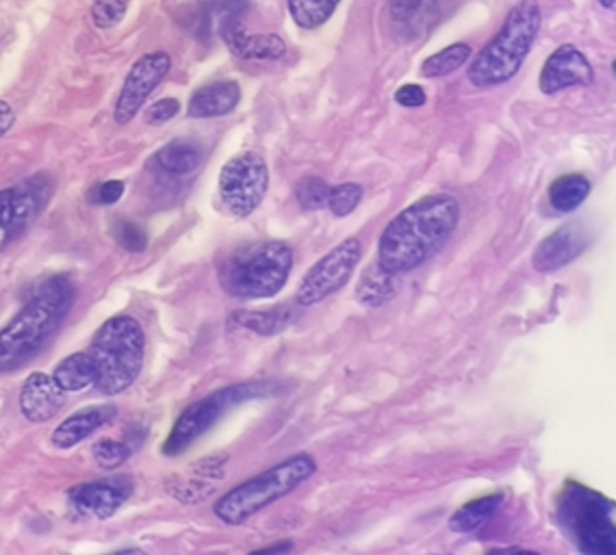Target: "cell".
<instances>
[{
  "label": "cell",
  "instance_id": "d4e9b609",
  "mask_svg": "<svg viewBox=\"0 0 616 555\" xmlns=\"http://www.w3.org/2000/svg\"><path fill=\"white\" fill-rule=\"evenodd\" d=\"M590 196V180L582 174H567L556 178L549 187V204L558 213H571Z\"/></svg>",
  "mask_w": 616,
  "mask_h": 555
},
{
  "label": "cell",
  "instance_id": "b9f144b4",
  "mask_svg": "<svg viewBox=\"0 0 616 555\" xmlns=\"http://www.w3.org/2000/svg\"><path fill=\"white\" fill-rule=\"evenodd\" d=\"M614 3H616V0H599V5H601V7H606V9H612Z\"/></svg>",
  "mask_w": 616,
  "mask_h": 555
},
{
  "label": "cell",
  "instance_id": "f1b7e54d",
  "mask_svg": "<svg viewBox=\"0 0 616 555\" xmlns=\"http://www.w3.org/2000/svg\"><path fill=\"white\" fill-rule=\"evenodd\" d=\"M328 193L330 187L326 185V180L317 176H306L302 178L298 187H295V198H298L300 209L304 211H319L328 204Z\"/></svg>",
  "mask_w": 616,
  "mask_h": 555
},
{
  "label": "cell",
  "instance_id": "8992f818",
  "mask_svg": "<svg viewBox=\"0 0 616 555\" xmlns=\"http://www.w3.org/2000/svg\"><path fill=\"white\" fill-rule=\"evenodd\" d=\"M293 252L282 241L250 243L235 250L220 269L222 287L241 300L274 298L287 285Z\"/></svg>",
  "mask_w": 616,
  "mask_h": 555
},
{
  "label": "cell",
  "instance_id": "9a60e30c",
  "mask_svg": "<svg viewBox=\"0 0 616 555\" xmlns=\"http://www.w3.org/2000/svg\"><path fill=\"white\" fill-rule=\"evenodd\" d=\"M63 399H66V393L59 389V384L46 373L37 371L22 386L20 410L27 421L44 423L57 415Z\"/></svg>",
  "mask_w": 616,
  "mask_h": 555
},
{
  "label": "cell",
  "instance_id": "d590c367",
  "mask_svg": "<svg viewBox=\"0 0 616 555\" xmlns=\"http://www.w3.org/2000/svg\"><path fill=\"white\" fill-rule=\"evenodd\" d=\"M426 89H423L421 85L417 83H408V85H402L400 89L395 92V102L397 105H402L406 109H419L426 105Z\"/></svg>",
  "mask_w": 616,
  "mask_h": 555
},
{
  "label": "cell",
  "instance_id": "6da1fadb",
  "mask_svg": "<svg viewBox=\"0 0 616 555\" xmlns=\"http://www.w3.org/2000/svg\"><path fill=\"white\" fill-rule=\"evenodd\" d=\"M460 222V204L449 193L413 202L397 213L378 241V265L389 274H408L439 252Z\"/></svg>",
  "mask_w": 616,
  "mask_h": 555
},
{
  "label": "cell",
  "instance_id": "836d02e7",
  "mask_svg": "<svg viewBox=\"0 0 616 555\" xmlns=\"http://www.w3.org/2000/svg\"><path fill=\"white\" fill-rule=\"evenodd\" d=\"M124 196V183L122 180H107V183H100L96 187L89 189L87 198L92 204L98 206H111Z\"/></svg>",
  "mask_w": 616,
  "mask_h": 555
},
{
  "label": "cell",
  "instance_id": "4dcf8cb0",
  "mask_svg": "<svg viewBox=\"0 0 616 555\" xmlns=\"http://www.w3.org/2000/svg\"><path fill=\"white\" fill-rule=\"evenodd\" d=\"M92 451L94 460L102 469H118L133 454V449L126 445V441H113V438H102Z\"/></svg>",
  "mask_w": 616,
  "mask_h": 555
},
{
  "label": "cell",
  "instance_id": "74e56055",
  "mask_svg": "<svg viewBox=\"0 0 616 555\" xmlns=\"http://www.w3.org/2000/svg\"><path fill=\"white\" fill-rule=\"evenodd\" d=\"M14 122H16L14 109H11L5 100H0V139H3L11 131Z\"/></svg>",
  "mask_w": 616,
  "mask_h": 555
},
{
  "label": "cell",
  "instance_id": "3957f363",
  "mask_svg": "<svg viewBox=\"0 0 616 555\" xmlns=\"http://www.w3.org/2000/svg\"><path fill=\"white\" fill-rule=\"evenodd\" d=\"M541 24L543 11L538 0H519L510 9L499 33L469 63V83L478 89H493L508 83L528 59Z\"/></svg>",
  "mask_w": 616,
  "mask_h": 555
},
{
  "label": "cell",
  "instance_id": "e0dca14e",
  "mask_svg": "<svg viewBox=\"0 0 616 555\" xmlns=\"http://www.w3.org/2000/svg\"><path fill=\"white\" fill-rule=\"evenodd\" d=\"M241 100V87L235 81H217L200 87L194 96L189 98L187 113L189 118L209 120L222 118V115L233 113Z\"/></svg>",
  "mask_w": 616,
  "mask_h": 555
},
{
  "label": "cell",
  "instance_id": "ffe728a7",
  "mask_svg": "<svg viewBox=\"0 0 616 555\" xmlns=\"http://www.w3.org/2000/svg\"><path fill=\"white\" fill-rule=\"evenodd\" d=\"M154 161H157L163 174L189 176L194 174L202 163V148L191 139H174L157 152Z\"/></svg>",
  "mask_w": 616,
  "mask_h": 555
},
{
  "label": "cell",
  "instance_id": "83f0119b",
  "mask_svg": "<svg viewBox=\"0 0 616 555\" xmlns=\"http://www.w3.org/2000/svg\"><path fill=\"white\" fill-rule=\"evenodd\" d=\"M168 490L170 495L183 503H198L202 499H207L213 490L215 484L204 480V477H174V480L168 482Z\"/></svg>",
  "mask_w": 616,
  "mask_h": 555
},
{
  "label": "cell",
  "instance_id": "8d00e7d4",
  "mask_svg": "<svg viewBox=\"0 0 616 555\" xmlns=\"http://www.w3.org/2000/svg\"><path fill=\"white\" fill-rule=\"evenodd\" d=\"M423 0H389V14L397 22H406L417 16Z\"/></svg>",
  "mask_w": 616,
  "mask_h": 555
},
{
  "label": "cell",
  "instance_id": "44dd1931",
  "mask_svg": "<svg viewBox=\"0 0 616 555\" xmlns=\"http://www.w3.org/2000/svg\"><path fill=\"white\" fill-rule=\"evenodd\" d=\"M502 503H504L502 493L484 495L480 499H473L452 514V519H449V529H452V532H456V534L476 532V529H480L482 525H486L493 519L495 512L499 510Z\"/></svg>",
  "mask_w": 616,
  "mask_h": 555
},
{
  "label": "cell",
  "instance_id": "7c38bea8",
  "mask_svg": "<svg viewBox=\"0 0 616 555\" xmlns=\"http://www.w3.org/2000/svg\"><path fill=\"white\" fill-rule=\"evenodd\" d=\"M593 76V66L582 50L573 44H564L545 61L538 85H541L543 94L554 96L569 87H588L593 83Z\"/></svg>",
  "mask_w": 616,
  "mask_h": 555
},
{
  "label": "cell",
  "instance_id": "5bb4252c",
  "mask_svg": "<svg viewBox=\"0 0 616 555\" xmlns=\"http://www.w3.org/2000/svg\"><path fill=\"white\" fill-rule=\"evenodd\" d=\"M588 248V235L582 226L567 224L551 232L547 239L538 243L534 252V269L541 274H551L573 263Z\"/></svg>",
  "mask_w": 616,
  "mask_h": 555
},
{
  "label": "cell",
  "instance_id": "7402d4cb",
  "mask_svg": "<svg viewBox=\"0 0 616 555\" xmlns=\"http://www.w3.org/2000/svg\"><path fill=\"white\" fill-rule=\"evenodd\" d=\"M400 280L380 265L369 267L356 287V300L363 306H382L395 298Z\"/></svg>",
  "mask_w": 616,
  "mask_h": 555
},
{
  "label": "cell",
  "instance_id": "ac0fdd59",
  "mask_svg": "<svg viewBox=\"0 0 616 555\" xmlns=\"http://www.w3.org/2000/svg\"><path fill=\"white\" fill-rule=\"evenodd\" d=\"M248 11V0H207L200 5L194 18V33L198 40L211 42L220 37L226 27L241 22Z\"/></svg>",
  "mask_w": 616,
  "mask_h": 555
},
{
  "label": "cell",
  "instance_id": "4316f807",
  "mask_svg": "<svg viewBox=\"0 0 616 555\" xmlns=\"http://www.w3.org/2000/svg\"><path fill=\"white\" fill-rule=\"evenodd\" d=\"M469 59H471L469 44H452L421 63V76L423 79H441V76L460 70Z\"/></svg>",
  "mask_w": 616,
  "mask_h": 555
},
{
  "label": "cell",
  "instance_id": "ab89813d",
  "mask_svg": "<svg viewBox=\"0 0 616 555\" xmlns=\"http://www.w3.org/2000/svg\"><path fill=\"white\" fill-rule=\"evenodd\" d=\"M107 555H148V553L141 551V549H122V551H113V553H107Z\"/></svg>",
  "mask_w": 616,
  "mask_h": 555
},
{
  "label": "cell",
  "instance_id": "7a4b0ae2",
  "mask_svg": "<svg viewBox=\"0 0 616 555\" xmlns=\"http://www.w3.org/2000/svg\"><path fill=\"white\" fill-rule=\"evenodd\" d=\"M74 302L68 276H53L37 287L27 306L0 332V373L24 367L50 341Z\"/></svg>",
  "mask_w": 616,
  "mask_h": 555
},
{
  "label": "cell",
  "instance_id": "484cf974",
  "mask_svg": "<svg viewBox=\"0 0 616 555\" xmlns=\"http://www.w3.org/2000/svg\"><path fill=\"white\" fill-rule=\"evenodd\" d=\"M341 0H287L293 22L304 31L319 29L335 14Z\"/></svg>",
  "mask_w": 616,
  "mask_h": 555
},
{
  "label": "cell",
  "instance_id": "5b68a950",
  "mask_svg": "<svg viewBox=\"0 0 616 555\" xmlns=\"http://www.w3.org/2000/svg\"><path fill=\"white\" fill-rule=\"evenodd\" d=\"M315 473L317 460L311 454H295L228 490L224 497L217 499L213 512L226 525H241L272 503L285 499L295 488L311 480Z\"/></svg>",
  "mask_w": 616,
  "mask_h": 555
},
{
  "label": "cell",
  "instance_id": "ba28073f",
  "mask_svg": "<svg viewBox=\"0 0 616 555\" xmlns=\"http://www.w3.org/2000/svg\"><path fill=\"white\" fill-rule=\"evenodd\" d=\"M269 189L267 163L256 152L230 159L220 172V198L233 217H248L259 209Z\"/></svg>",
  "mask_w": 616,
  "mask_h": 555
},
{
  "label": "cell",
  "instance_id": "30bf717a",
  "mask_svg": "<svg viewBox=\"0 0 616 555\" xmlns=\"http://www.w3.org/2000/svg\"><path fill=\"white\" fill-rule=\"evenodd\" d=\"M50 196H53V183L42 174L0 191V250L16 241L35 222Z\"/></svg>",
  "mask_w": 616,
  "mask_h": 555
},
{
  "label": "cell",
  "instance_id": "d6a6232c",
  "mask_svg": "<svg viewBox=\"0 0 616 555\" xmlns=\"http://www.w3.org/2000/svg\"><path fill=\"white\" fill-rule=\"evenodd\" d=\"M115 239H118V243L126 252H133V254L144 252L148 245L146 230L135 222H128V219H122V222L115 224Z\"/></svg>",
  "mask_w": 616,
  "mask_h": 555
},
{
  "label": "cell",
  "instance_id": "2e32d148",
  "mask_svg": "<svg viewBox=\"0 0 616 555\" xmlns=\"http://www.w3.org/2000/svg\"><path fill=\"white\" fill-rule=\"evenodd\" d=\"M228 50L246 61H276L287 55V44L276 33H248L241 22L230 24L220 35Z\"/></svg>",
  "mask_w": 616,
  "mask_h": 555
},
{
  "label": "cell",
  "instance_id": "603a6c76",
  "mask_svg": "<svg viewBox=\"0 0 616 555\" xmlns=\"http://www.w3.org/2000/svg\"><path fill=\"white\" fill-rule=\"evenodd\" d=\"M293 319L295 311L291 306H278L272 308V311H239L230 317L235 326L248 328L256 334H261V337H274V334L289 328Z\"/></svg>",
  "mask_w": 616,
  "mask_h": 555
},
{
  "label": "cell",
  "instance_id": "4fadbf2b",
  "mask_svg": "<svg viewBox=\"0 0 616 555\" xmlns=\"http://www.w3.org/2000/svg\"><path fill=\"white\" fill-rule=\"evenodd\" d=\"M131 493L133 482L128 477H113V480L74 486L70 490V501L76 512L96 516V519H109V516L120 510Z\"/></svg>",
  "mask_w": 616,
  "mask_h": 555
},
{
  "label": "cell",
  "instance_id": "cb8c5ba5",
  "mask_svg": "<svg viewBox=\"0 0 616 555\" xmlns=\"http://www.w3.org/2000/svg\"><path fill=\"white\" fill-rule=\"evenodd\" d=\"M53 380L63 393H79L96 382V369L89 354H72L57 365Z\"/></svg>",
  "mask_w": 616,
  "mask_h": 555
},
{
  "label": "cell",
  "instance_id": "f35d334b",
  "mask_svg": "<svg viewBox=\"0 0 616 555\" xmlns=\"http://www.w3.org/2000/svg\"><path fill=\"white\" fill-rule=\"evenodd\" d=\"M293 549V542L291 540H282V542H276V545H269V547H263V549H256L252 551L250 555H285Z\"/></svg>",
  "mask_w": 616,
  "mask_h": 555
},
{
  "label": "cell",
  "instance_id": "9c48e42d",
  "mask_svg": "<svg viewBox=\"0 0 616 555\" xmlns=\"http://www.w3.org/2000/svg\"><path fill=\"white\" fill-rule=\"evenodd\" d=\"M363 258V243L358 239H345L337 248H332L326 256L308 269L302 285L298 289L300 306H315L328 300L348 285L354 269Z\"/></svg>",
  "mask_w": 616,
  "mask_h": 555
},
{
  "label": "cell",
  "instance_id": "60d3db41",
  "mask_svg": "<svg viewBox=\"0 0 616 555\" xmlns=\"http://www.w3.org/2000/svg\"><path fill=\"white\" fill-rule=\"evenodd\" d=\"M508 555H538L536 551H528V549H519V551H512Z\"/></svg>",
  "mask_w": 616,
  "mask_h": 555
},
{
  "label": "cell",
  "instance_id": "f546056e",
  "mask_svg": "<svg viewBox=\"0 0 616 555\" xmlns=\"http://www.w3.org/2000/svg\"><path fill=\"white\" fill-rule=\"evenodd\" d=\"M363 200V187L356 183H343L332 187L328 193V209L335 217H348Z\"/></svg>",
  "mask_w": 616,
  "mask_h": 555
},
{
  "label": "cell",
  "instance_id": "277c9868",
  "mask_svg": "<svg viewBox=\"0 0 616 555\" xmlns=\"http://www.w3.org/2000/svg\"><path fill=\"white\" fill-rule=\"evenodd\" d=\"M96 369V391L102 395H118L133 386L144 367L146 337L139 321L118 315L102 324L89 347Z\"/></svg>",
  "mask_w": 616,
  "mask_h": 555
},
{
  "label": "cell",
  "instance_id": "1f68e13d",
  "mask_svg": "<svg viewBox=\"0 0 616 555\" xmlns=\"http://www.w3.org/2000/svg\"><path fill=\"white\" fill-rule=\"evenodd\" d=\"M128 3L131 0H94L92 5V20L98 29L109 31L115 29L124 20Z\"/></svg>",
  "mask_w": 616,
  "mask_h": 555
},
{
  "label": "cell",
  "instance_id": "8fae6325",
  "mask_svg": "<svg viewBox=\"0 0 616 555\" xmlns=\"http://www.w3.org/2000/svg\"><path fill=\"white\" fill-rule=\"evenodd\" d=\"M172 70V57L165 53V50H154L144 57H139L131 72H128L122 92L115 102L113 120L118 124H128L139 109L146 105V100L152 96L154 89H157L165 76Z\"/></svg>",
  "mask_w": 616,
  "mask_h": 555
},
{
  "label": "cell",
  "instance_id": "52a82bcc",
  "mask_svg": "<svg viewBox=\"0 0 616 555\" xmlns=\"http://www.w3.org/2000/svg\"><path fill=\"white\" fill-rule=\"evenodd\" d=\"M267 382H248V384H237L230 386V389H222L209 397L200 399V402L191 404L181 412V417L176 419L174 428L168 436V441L163 445L165 456H181L183 451H187L194 445L202 434H207L213 425L217 423L228 408H233L246 399L267 395L269 391Z\"/></svg>",
  "mask_w": 616,
  "mask_h": 555
},
{
  "label": "cell",
  "instance_id": "d6986e66",
  "mask_svg": "<svg viewBox=\"0 0 616 555\" xmlns=\"http://www.w3.org/2000/svg\"><path fill=\"white\" fill-rule=\"evenodd\" d=\"M115 417L113 406H94L89 410H81L76 415L68 417L59 428L53 432V445L59 449H70L92 436L102 425H107Z\"/></svg>",
  "mask_w": 616,
  "mask_h": 555
},
{
  "label": "cell",
  "instance_id": "e575fe53",
  "mask_svg": "<svg viewBox=\"0 0 616 555\" xmlns=\"http://www.w3.org/2000/svg\"><path fill=\"white\" fill-rule=\"evenodd\" d=\"M178 111H181V102H178L176 98H163V100H157V102H154V105L148 107V111H146V122L152 124V126L165 124V122H170L172 118H176Z\"/></svg>",
  "mask_w": 616,
  "mask_h": 555
}]
</instances>
